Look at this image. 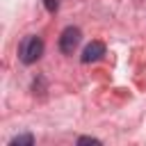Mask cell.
<instances>
[{
  "label": "cell",
  "mask_w": 146,
  "mask_h": 146,
  "mask_svg": "<svg viewBox=\"0 0 146 146\" xmlns=\"http://www.w3.org/2000/svg\"><path fill=\"white\" fill-rule=\"evenodd\" d=\"M41 55H43V41L39 36H34V34L25 36L23 43H21V52H18L21 62L23 64H34Z\"/></svg>",
  "instance_id": "obj_1"
},
{
  "label": "cell",
  "mask_w": 146,
  "mask_h": 146,
  "mask_svg": "<svg viewBox=\"0 0 146 146\" xmlns=\"http://www.w3.org/2000/svg\"><path fill=\"white\" fill-rule=\"evenodd\" d=\"M80 30L78 27H73V25H68V27H64V32H62V36H59V50L64 52V55H73V50L78 48V43H80Z\"/></svg>",
  "instance_id": "obj_2"
},
{
  "label": "cell",
  "mask_w": 146,
  "mask_h": 146,
  "mask_svg": "<svg viewBox=\"0 0 146 146\" xmlns=\"http://www.w3.org/2000/svg\"><path fill=\"white\" fill-rule=\"evenodd\" d=\"M103 55H105V43H103V41H91V43L82 50V62H84V64H89V62L100 59Z\"/></svg>",
  "instance_id": "obj_3"
},
{
  "label": "cell",
  "mask_w": 146,
  "mask_h": 146,
  "mask_svg": "<svg viewBox=\"0 0 146 146\" xmlns=\"http://www.w3.org/2000/svg\"><path fill=\"white\" fill-rule=\"evenodd\" d=\"M32 144H34V137L32 135H16L9 141V146H32Z\"/></svg>",
  "instance_id": "obj_4"
},
{
  "label": "cell",
  "mask_w": 146,
  "mask_h": 146,
  "mask_svg": "<svg viewBox=\"0 0 146 146\" xmlns=\"http://www.w3.org/2000/svg\"><path fill=\"white\" fill-rule=\"evenodd\" d=\"M43 5H46V9H48L50 14H55V11L59 9V0H43Z\"/></svg>",
  "instance_id": "obj_5"
},
{
  "label": "cell",
  "mask_w": 146,
  "mask_h": 146,
  "mask_svg": "<svg viewBox=\"0 0 146 146\" xmlns=\"http://www.w3.org/2000/svg\"><path fill=\"white\" fill-rule=\"evenodd\" d=\"M78 144H96V146H98V144H100V139H96V137H80V139H78Z\"/></svg>",
  "instance_id": "obj_6"
}]
</instances>
